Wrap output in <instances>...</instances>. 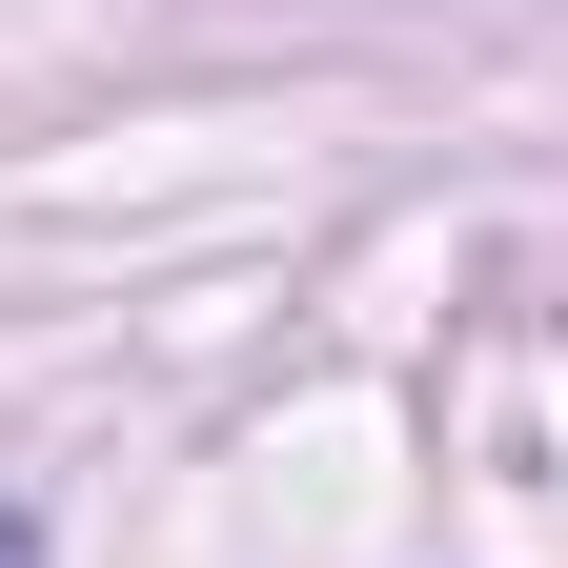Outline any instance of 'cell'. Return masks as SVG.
<instances>
[{
	"label": "cell",
	"instance_id": "6da1fadb",
	"mask_svg": "<svg viewBox=\"0 0 568 568\" xmlns=\"http://www.w3.org/2000/svg\"><path fill=\"white\" fill-rule=\"evenodd\" d=\"M0 568H41V528H21V508H0Z\"/></svg>",
	"mask_w": 568,
	"mask_h": 568
}]
</instances>
